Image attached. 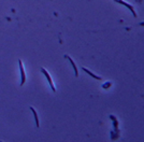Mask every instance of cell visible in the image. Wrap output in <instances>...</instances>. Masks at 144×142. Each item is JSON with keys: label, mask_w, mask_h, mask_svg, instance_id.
Listing matches in <instances>:
<instances>
[{"label": "cell", "mask_w": 144, "mask_h": 142, "mask_svg": "<svg viewBox=\"0 0 144 142\" xmlns=\"http://www.w3.org/2000/svg\"><path fill=\"white\" fill-rule=\"evenodd\" d=\"M113 1H115L116 3H119V4H123L124 7H126L128 10H130V11H131V13H132V15H133L134 17H137V13H136V11H134V8H133L131 4H128L127 2L123 1V0H113Z\"/></svg>", "instance_id": "277c9868"}, {"label": "cell", "mask_w": 144, "mask_h": 142, "mask_svg": "<svg viewBox=\"0 0 144 142\" xmlns=\"http://www.w3.org/2000/svg\"><path fill=\"white\" fill-rule=\"evenodd\" d=\"M41 72L43 73L44 77L46 78V80H47V82H49V84H50V86H51V88H52L53 93H56V87H55V85H54L53 79H52V77L50 76V73L47 72V70H46V69H44V68H41Z\"/></svg>", "instance_id": "7a4b0ae2"}, {"label": "cell", "mask_w": 144, "mask_h": 142, "mask_svg": "<svg viewBox=\"0 0 144 142\" xmlns=\"http://www.w3.org/2000/svg\"><path fill=\"white\" fill-rule=\"evenodd\" d=\"M111 86H112V82L107 81V82H104V83L102 84V88H103V89H109Z\"/></svg>", "instance_id": "ba28073f"}, {"label": "cell", "mask_w": 144, "mask_h": 142, "mask_svg": "<svg viewBox=\"0 0 144 142\" xmlns=\"http://www.w3.org/2000/svg\"><path fill=\"white\" fill-rule=\"evenodd\" d=\"M19 64H20V70H21V86H23L26 82V72L24 70V66L21 59H19Z\"/></svg>", "instance_id": "3957f363"}, {"label": "cell", "mask_w": 144, "mask_h": 142, "mask_svg": "<svg viewBox=\"0 0 144 142\" xmlns=\"http://www.w3.org/2000/svg\"><path fill=\"white\" fill-rule=\"evenodd\" d=\"M110 120L113 122V127H114V131L111 132V138L113 140H116L119 137V132H121V130L118 128V121L116 120V117L114 115H110Z\"/></svg>", "instance_id": "6da1fadb"}, {"label": "cell", "mask_w": 144, "mask_h": 142, "mask_svg": "<svg viewBox=\"0 0 144 142\" xmlns=\"http://www.w3.org/2000/svg\"><path fill=\"white\" fill-rule=\"evenodd\" d=\"M30 108V110H31V112L33 113V116H34V121H35V126H37L38 128L40 127V123H39V117H38V114H37V111L34 110V108H32V107H29Z\"/></svg>", "instance_id": "52a82bcc"}, {"label": "cell", "mask_w": 144, "mask_h": 142, "mask_svg": "<svg viewBox=\"0 0 144 142\" xmlns=\"http://www.w3.org/2000/svg\"><path fill=\"white\" fill-rule=\"evenodd\" d=\"M65 58H67V59H69V61L71 63V65H72V67H73V70H74V73H75V77L77 78L79 77V70H77V67H76V65H75V63L73 61V59H72L69 55H65Z\"/></svg>", "instance_id": "5b68a950"}, {"label": "cell", "mask_w": 144, "mask_h": 142, "mask_svg": "<svg viewBox=\"0 0 144 142\" xmlns=\"http://www.w3.org/2000/svg\"><path fill=\"white\" fill-rule=\"evenodd\" d=\"M82 69H83V71H84V72H86V73H88V74L91 76L92 78H94V79H96V80H98V81H101V80H102V79H101V77H99V76H97V74H95L94 72H92V71L89 70V69H87V68H85V67H83Z\"/></svg>", "instance_id": "8992f818"}]
</instances>
